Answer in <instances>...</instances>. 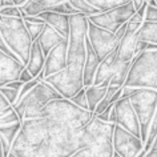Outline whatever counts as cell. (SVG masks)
<instances>
[{
    "label": "cell",
    "instance_id": "obj_27",
    "mask_svg": "<svg viewBox=\"0 0 157 157\" xmlns=\"http://www.w3.org/2000/svg\"><path fill=\"white\" fill-rule=\"evenodd\" d=\"M19 89H15V88H11V87H7V85H2L0 87V93L6 97L7 100L10 101V104H15L19 97Z\"/></svg>",
    "mask_w": 157,
    "mask_h": 157
},
{
    "label": "cell",
    "instance_id": "obj_29",
    "mask_svg": "<svg viewBox=\"0 0 157 157\" xmlns=\"http://www.w3.org/2000/svg\"><path fill=\"white\" fill-rule=\"evenodd\" d=\"M0 15L8 17H21V11L17 6H8L0 8Z\"/></svg>",
    "mask_w": 157,
    "mask_h": 157
},
{
    "label": "cell",
    "instance_id": "obj_17",
    "mask_svg": "<svg viewBox=\"0 0 157 157\" xmlns=\"http://www.w3.org/2000/svg\"><path fill=\"white\" fill-rule=\"evenodd\" d=\"M64 36L63 35H60L57 32L56 29L53 28V27H51L49 24H44V28H43V31L40 32V35L37 36L36 39V41L40 44L41 47V49H43V53L45 55H48V52L51 49L53 48L56 44H59L60 41L64 40Z\"/></svg>",
    "mask_w": 157,
    "mask_h": 157
},
{
    "label": "cell",
    "instance_id": "obj_32",
    "mask_svg": "<svg viewBox=\"0 0 157 157\" xmlns=\"http://www.w3.org/2000/svg\"><path fill=\"white\" fill-rule=\"evenodd\" d=\"M112 108H113V104H111V105H108L107 108L104 109L103 112H100V113H97V115H95L97 119H100L101 121H109V113H111V111H112Z\"/></svg>",
    "mask_w": 157,
    "mask_h": 157
},
{
    "label": "cell",
    "instance_id": "obj_2",
    "mask_svg": "<svg viewBox=\"0 0 157 157\" xmlns=\"http://www.w3.org/2000/svg\"><path fill=\"white\" fill-rule=\"evenodd\" d=\"M115 125L109 121H101L93 115L81 132V148L72 157H112Z\"/></svg>",
    "mask_w": 157,
    "mask_h": 157
},
{
    "label": "cell",
    "instance_id": "obj_30",
    "mask_svg": "<svg viewBox=\"0 0 157 157\" xmlns=\"http://www.w3.org/2000/svg\"><path fill=\"white\" fill-rule=\"evenodd\" d=\"M37 83H39V80H37L36 77L32 78V80H29V81H27V83H23V87H21V89H20V92H19V97H17L16 103H17L19 100H21L23 97H24L27 93H28V92H29L31 89H32Z\"/></svg>",
    "mask_w": 157,
    "mask_h": 157
},
{
    "label": "cell",
    "instance_id": "obj_33",
    "mask_svg": "<svg viewBox=\"0 0 157 157\" xmlns=\"http://www.w3.org/2000/svg\"><path fill=\"white\" fill-rule=\"evenodd\" d=\"M11 107H12V104H10V101L0 93V116H2L7 109H10Z\"/></svg>",
    "mask_w": 157,
    "mask_h": 157
},
{
    "label": "cell",
    "instance_id": "obj_15",
    "mask_svg": "<svg viewBox=\"0 0 157 157\" xmlns=\"http://www.w3.org/2000/svg\"><path fill=\"white\" fill-rule=\"evenodd\" d=\"M85 48H87V56H85V64H84V72H83V83H84V87H89V85L93 84L100 60L97 57L96 52L91 47L88 37H85Z\"/></svg>",
    "mask_w": 157,
    "mask_h": 157
},
{
    "label": "cell",
    "instance_id": "obj_18",
    "mask_svg": "<svg viewBox=\"0 0 157 157\" xmlns=\"http://www.w3.org/2000/svg\"><path fill=\"white\" fill-rule=\"evenodd\" d=\"M44 63H45V55L43 53L40 44L35 40L32 41V45H31L29 59L25 64V68L29 71V73L33 77H36L43 71V68H44Z\"/></svg>",
    "mask_w": 157,
    "mask_h": 157
},
{
    "label": "cell",
    "instance_id": "obj_10",
    "mask_svg": "<svg viewBox=\"0 0 157 157\" xmlns=\"http://www.w3.org/2000/svg\"><path fill=\"white\" fill-rule=\"evenodd\" d=\"M144 21V16L135 12V15L127 21L125 31L121 36V40L117 47V57L123 61H131L135 56V45L137 41V31L141 23Z\"/></svg>",
    "mask_w": 157,
    "mask_h": 157
},
{
    "label": "cell",
    "instance_id": "obj_39",
    "mask_svg": "<svg viewBox=\"0 0 157 157\" xmlns=\"http://www.w3.org/2000/svg\"><path fill=\"white\" fill-rule=\"evenodd\" d=\"M12 2H13V4H15V6L20 7V6H23V4H24V3L27 2V0H12Z\"/></svg>",
    "mask_w": 157,
    "mask_h": 157
},
{
    "label": "cell",
    "instance_id": "obj_8",
    "mask_svg": "<svg viewBox=\"0 0 157 157\" xmlns=\"http://www.w3.org/2000/svg\"><path fill=\"white\" fill-rule=\"evenodd\" d=\"M135 12H136V8L133 6V2L129 0L128 3H125L123 6L115 7V8L104 11V12L89 15L87 17L93 24L111 31V32H116L121 25L125 24L135 15Z\"/></svg>",
    "mask_w": 157,
    "mask_h": 157
},
{
    "label": "cell",
    "instance_id": "obj_21",
    "mask_svg": "<svg viewBox=\"0 0 157 157\" xmlns=\"http://www.w3.org/2000/svg\"><path fill=\"white\" fill-rule=\"evenodd\" d=\"M137 39L147 43L157 44V21L144 20L141 23L139 31H137Z\"/></svg>",
    "mask_w": 157,
    "mask_h": 157
},
{
    "label": "cell",
    "instance_id": "obj_11",
    "mask_svg": "<svg viewBox=\"0 0 157 157\" xmlns=\"http://www.w3.org/2000/svg\"><path fill=\"white\" fill-rule=\"evenodd\" d=\"M113 111L116 112V124L121 125L127 131L132 132L133 135L141 137L140 132V123L135 109H133L129 97H121L115 101Z\"/></svg>",
    "mask_w": 157,
    "mask_h": 157
},
{
    "label": "cell",
    "instance_id": "obj_22",
    "mask_svg": "<svg viewBox=\"0 0 157 157\" xmlns=\"http://www.w3.org/2000/svg\"><path fill=\"white\" fill-rule=\"evenodd\" d=\"M131 64H132V60L131 61H120L119 64V68H117L116 73L112 76L111 78V83L109 85H117V87H123L124 83H125V78H127V75H128V71L131 68Z\"/></svg>",
    "mask_w": 157,
    "mask_h": 157
},
{
    "label": "cell",
    "instance_id": "obj_40",
    "mask_svg": "<svg viewBox=\"0 0 157 157\" xmlns=\"http://www.w3.org/2000/svg\"><path fill=\"white\" fill-rule=\"evenodd\" d=\"M0 157H4V152H3V147H2V143H0Z\"/></svg>",
    "mask_w": 157,
    "mask_h": 157
},
{
    "label": "cell",
    "instance_id": "obj_7",
    "mask_svg": "<svg viewBox=\"0 0 157 157\" xmlns=\"http://www.w3.org/2000/svg\"><path fill=\"white\" fill-rule=\"evenodd\" d=\"M125 25H127V23L121 25L116 32H111V31L101 28V27L93 24L92 21L88 20L87 37L100 61L119 47L121 36H123V33L125 31Z\"/></svg>",
    "mask_w": 157,
    "mask_h": 157
},
{
    "label": "cell",
    "instance_id": "obj_16",
    "mask_svg": "<svg viewBox=\"0 0 157 157\" xmlns=\"http://www.w3.org/2000/svg\"><path fill=\"white\" fill-rule=\"evenodd\" d=\"M39 17H41L44 23L53 27L60 35H63L65 39L69 37V15H63L53 11H44L39 13Z\"/></svg>",
    "mask_w": 157,
    "mask_h": 157
},
{
    "label": "cell",
    "instance_id": "obj_34",
    "mask_svg": "<svg viewBox=\"0 0 157 157\" xmlns=\"http://www.w3.org/2000/svg\"><path fill=\"white\" fill-rule=\"evenodd\" d=\"M32 78H35V77H33V76H32V75H31V73H29V71H28V69H27V68H25V67H24V68H23V69H21V72H20V75H19V80H21V81H23V83H27V81L32 80Z\"/></svg>",
    "mask_w": 157,
    "mask_h": 157
},
{
    "label": "cell",
    "instance_id": "obj_28",
    "mask_svg": "<svg viewBox=\"0 0 157 157\" xmlns=\"http://www.w3.org/2000/svg\"><path fill=\"white\" fill-rule=\"evenodd\" d=\"M49 11H53V12H59V13H63V15H75V13H78L76 10L72 7V4L68 2V0H65V2L60 3V4L52 7Z\"/></svg>",
    "mask_w": 157,
    "mask_h": 157
},
{
    "label": "cell",
    "instance_id": "obj_14",
    "mask_svg": "<svg viewBox=\"0 0 157 157\" xmlns=\"http://www.w3.org/2000/svg\"><path fill=\"white\" fill-rule=\"evenodd\" d=\"M24 64L17 57H12L0 49V87L8 81L19 78Z\"/></svg>",
    "mask_w": 157,
    "mask_h": 157
},
{
    "label": "cell",
    "instance_id": "obj_25",
    "mask_svg": "<svg viewBox=\"0 0 157 157\" xmlns=\"http://www.w3.org/2000/svg\"><path fill=\"white\" fill-rule=\"evenodd\" d=\"M25 27H27V31H28V33H29V36L31 39H32V41H35L37 39V36L40 35V32L43 31V28H44V24L45 23L44 21H41V23H37V21H25Z\"/></svg>",
    "mask_w": 157,
    "mask_h": 157
},
{
    "label": "cell",
    "instance_id": "obj_4",
    "mask_svg": "<svg viewBox=\"0 0 157 157\" xmlns=\"http://www.w3.org/2000/svg\"><path fill=\"white\" fill-rule=\"evenodd\" d=\"M124 85L157 89V61L153 51L145 49L133 56Z\"/></svg>",
    "mask_w": 157,
    "mask_h": 157
},
{
    "label": "cell",
    "instance_id": "obj_26",
    "mask_svg": "<svg viewBox=\"0 0 157 157\" xmlns=\"http://www.w3.org/2000/svg\"><path fill=\"white\" fill-rule=\"evenodd\" d=\"M69 100L76 104L77 107H80L83 109H88V100H87V93H85V87L81 88L77 93H75Z\"/></svg>",
    "mask_w": 157,
    "mask_h": 157
},
{
    "label": "cell",
    "instance_id": "obj_36",
    "mask_svg": "<svg viewBox=\"0 0 157 157\" xmlns=\"http://www.w3.org/2000/svg\"><path fill=\"white\" fill-rule=\"evenodd\" d=\"M8 6H15L12 0H0V8H3V7H8Z\"/></svg>",
    "mask_w": 157,
    "mask_h": 157
},
{
    "label": "cell",
    "instance_id": "obj_37",
    "mask_svg": "<svg viewBox=\"0 0 157 157\" xmlns=\"http://www.w3.org/2000/svg\"><path fill=\"white\" fill-rule=\"evenodd\" d=\"M132 2H133V6H135V8H136V11H137V10H139V8H140V7H141V6H143V4H144V3H145V2H148V0H132Z\"/></svg>",
    "mask_w": 157,
    "mask_h": 157
},
{
    "label": "cell",
    "instance_id": "obj_20",
    "mask_svg": "<svg viewBox=\"0 0 157 157\" xmlns=\"http://www.w3.org/2000/svg\"><path fill=\"white\" fill-rule=\"evenodd\" d=\"M109 87V85H108ZM108 87H103V85H89V87H85V93H87V100H88V109L92 113L95 112L96 105L100 103L101 99L104 97L105 92H107Z\"/></svg>",
    "mask_w": 157,
    "mask_h": 157
},
{
    "label": "cell",
    "instance_id": "obj_5",
    "mask_svg": "<svg viewBox=\"0 0 157 157\" xmlns=\"http://www.w3.org/2000/svg\"><path fill=\"white\" fill-rule=\"evenodd\" d=\"M63 97L59 91L53 85L47 83L45 80L39 81L27 95L13 104V108L16 111L19 119L23 121L24 119H33V117H40L41 108L53 99Z\"/></svg>",
    "mask_w": 157,
    "mask_h": 157
},
{
    "label": "cell",
    "instance_id": "obj_1",
    "mask_svg": "<svg viewBox=\"0 0 157 157\" xmlns=\"http://www.w3.org/2000/svg\"><path fill=\"white\" fill-rule=\"evenodd\" d=\"M88 31V17L83 13L69 15V37L67 49V67L60 72L47 76L44 80L59 91V93L71 99L75 93L84 88L83 72L87 56L85 37Z\"/></svg>",
    "mask_w": 157,
    "mask_h": 157
},
{
    "label": "cell",
    "instance_id": "obj_35",
    "mask_svg": "<svg viewBox=\"0 0 157 157\" xmlns=\"http://www.w3.org/2000/svg\"><path fill=\"white\" fill-rule=\"evenodd\" d=\"M0 49L3 51V52H6L7 55H10V56H12V57H17L16 55H15L12 51L10 49V47L6 44V41H4V39H3V36H2V33H0Z\"/></svg>",
    "mask_w": 157,
    "mask_h": 157
},
{
    "label": "cell",
    "instance_id": "obj_6",
    "mask_svg": "<svg viewBox=\"0 0 157 157\" xmlns=\"http://www.w3.org/2000/svg\"><path fill=\"white\" fill-rule=\"evenodd\" d=\"M128 97L131 100V104L137 117H139L141 140H143V143H145L153 115H155V111L157 108V89L136 88Z\"/></svg>",
    "mask_w": 157,
    "mask_h": 157
},
{
    "label": "cell",
    "instance_id": "obj_3",
    "mask_svg": "<svg viewBox=\"0 0 157 157\" xmlns=\"http://www.w3.org/2000/svg\"><path fill=\"white\" fill-rule=\"evenodd\" d=\"M0 33L10 49L25 65L29 59L32 39L27 31L23 17H8L0 15Z\"/></svg>",
    "mask_w": 157,
    "mask_h": 157
},
{
    "label": "cell",
    "instance_id": "obj_9",
    "mask_svg": "<svg viewBox=\"0 0 157 157\" xmlns=\"http://www.w3.org/2000/svg\"><path fill=\"white\" fill-rule=\"evenodd\" d=\"M144 148L141 137L133 135L121 125L116 124L113 129V156L136 157L140 156Z\"/></svg>",
    "mask_w": 157,
    "mask_h": 157
},
{
    "label": "cell",
    "instance_id": "obj_23",
    "mask_svg": "<svg viewBox=\"0 0 157 157\" xmlns=\"http://www.w3.org/2000/svg\"><path fill=\"white\" fill-rule=\"evenodd\" d=\"M91 6H93L96 10H99V12H104V11L112 10L115 7L123 6L125 3H128L129 0H87Z\"/></svg>",
    "mask_w": 157,
    "mask_h": 157
},
{
    "label": "cell",
    "instance_id": "obj_31",
    "mask_svg": "<svg viewBox=\"0 0 157 157\" xmlns=\"http://www.w3.org/2000/svg\"><path fill=\"white\" fill-rule=\"evenodd\" d=\"M144 20H147V21H157V7L156 6L147 4L145 13H144Z\"/></svg>",
    "mask_w": 157,
    "mask_h": 157
},
{
    "label": "cell",
    "instance_id": "obj_13",
    "mask_svg": "<svg viewBox=\"0 0 157 157\" xmlns=\"http://www.w3.org/2000/svg\"><path fill=\"white\" fill-rule=\"evenodd\" d=\"M120 59L117 57V48L111 52L105 59L100 61L99 68L96 71L95 75V80H93V84L95 85H103V87H108L109 83H111L112 76L116 73L117 68H119L120 64Z\"/></svg>",
    "mask_w": 157,
    "mask_h": 157
},
{
    "label": "cell",
    "instance_id": "obj_41",
    "mask_svg": "<svg viewBox=\"0 0 157 157\" xmlns=\"http://www.w3.org/2000/svg\"><path fill=\"white\" fill-rule=\"evenodd\" d=\"M153 52H155V57H156V61H157V49L153 51Z\"/></svg>",
    "mask_w": 157,
    "mask_h": 157
},
{
    "label": "cell",
    "instance_id": "obj_38",
    "mask_svg": "<svg viewBox=\"0 0 157 157\" xmlns=\"http://www.w3.org/2000/svg\"><path fill=\"white\" fill-rule=\"evenodd\" d=\"M109 123H113V124H116V112L113 111V108H112L111 113H109Z\"/></svg>",
    "mask_w": 157,
    "mask_h": 157
},
{
    "label": "cell",
    "instance_id": "obj_12",
    "mask_svg": "<svg viewBox=\"0 0 157 157\" xmlns=\"http://www.w3.org/2000/svg\"><path fill=\"white\" fill-rule=\"evenodd\" d=\"M67 49H68V39H64L48 52L45 56L44 68H43L45 77L60 72L67 67Z\"/></svg>",
    "mask_w": 157,
    "mask_h": 157
},
{
    "label": "cell",
    "instance_id": "obj_24",
    "mask_svg": "<svg viewBox=\"0 0 157 157\" xmlns=\"http://www.w3.org/2000/svg\"><path fill=\"white\" fill-rule=\"evenodd\" d=\"M68 2L72 4V7L77 11L78 13H83V15H85V16L99 13V10H96L93 6H91L87 0H68Z\"/></svg>",
    "mask_w": 157,
    "mask_h": 157
},
{
    "label": "cell",
    "instance_id": "obj_19",
    "mask_svg": "<svg viewBox=\"0 0 157 157\" xmlns=\"http://www.w3.org/2000/svg\"><path fill=\"white\" fill-rule=\"evenodd\" d=\"M20 127H21V121H17V123H13V124H8V125H2V127H0V143H2L4 156H8L11 145H12Z\"/></svg>",
    "mask_w": 157,
    "mask_h": 157
},
{
    "label": "cell",
    "instance_id": "obj_42",
    "mask_svg": "<svg viewBox=\"0 0 157 157\" xmlns=\"http://www.w3.org/2000/svg\"><path fill=\"white\" fill-rule=\"evenodd\" d=\"M156 3H157V0H156Z\"/></svg>",
    "mask_w": 157,
    "mask_h": 157
}]
</instances>
